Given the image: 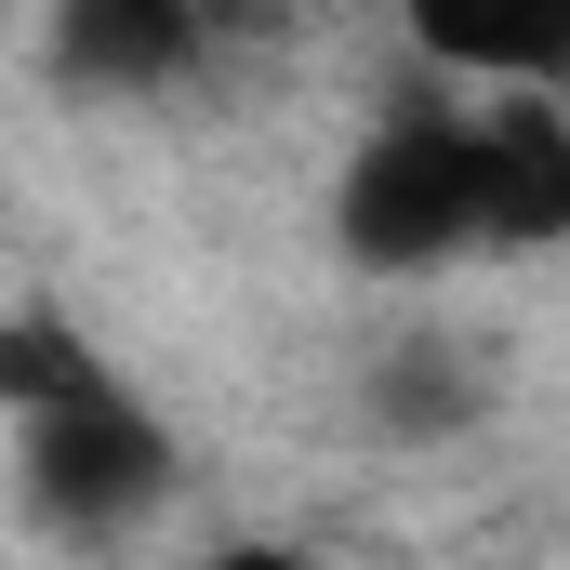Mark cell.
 <instances>
[{"label":"cell","instance_id":"cell-1","mask_svg":"<svg viewBox=\"0 0 570 570\" xmlns=\"http://www.w3.org/2000/svg\"><path fill=\"white\" fill-rule=\"evenodd\" d=\"M332 239L372 279H412L451 253H491V173H478V107H399L332 186Z\"/></svg>","mask_w":570,"mask_h":570},{"label":"cell","instance_id":"cell-2","mask_svg":"<svg viewBox=\"0 0 570 570\" xmlns=\"http://www.w3.org/2000/svg\"><path fill=\"white\" fill-rule=\"evenodd\" d=\"M13 491H27L40 531L107 544V531H134L146 504L173 491V438H159V412L120 372H80L67 399H27L13 412Z\"/></svg>","mask_w":570,"mask_h":570},{"label":"cell","instance_id":"cell-3","mask_svg":"<svg viewBox=\"0 0 570 570\" xmlns=\"http://www.w3.org/2000/svg\"><path fill=\"white\" fill-rule=\"evenodd\" d=\"M40 40H53V80L67 94H186L213 67V27L199 0H40Z\"/></svg>","mask_w":570,"mask_h":570},{"label":"cell","instance_id":"cell-4","mask_svg":"<svg viewBox=\"0 0 570 570\" xmlns=\"http://www.w3.org/2000/svg\"><path fill=\"white\" fill-rule=\"evenodd\" d=\"M478 173H491V253H570V107L558 94H491Z\"/></svg>","mask_w":570,"mask_h":570},{"label":"cell","instance_id":"cell-5","mask_svg":"<svg viewBox=\"0 0 570 570\" xmlns=\"http://www.w3.org/2000/svg\"><path fill=\"white\" fill-rule=\"evenodd\" d=\"M451 80L491 94H570V0H399Z\"/></svg>","mask_w":570,"mask_h":570},{"label":"cell","instance_id":"cell-6","mask_svg":"<svg viewBox=\"0 0 570 570\" xmlns=\"http://www.w3.org/2000/svg\"><path fill=\"white\" fill-rule=\"evenodd\" d=\"M372 399H385V425H399V438H451L464 412H478V372H464V345H399Z\"/></svg>","mask_w":570,"mask_h":570},{"label":"cell","instance_id":"cell-7","mask_svg":"<svg viewBox=\"0 0 570 570\" xmlns=\"http://www.w3.org/2000/svg\"><path fill=\"white\" fill-rule=\"evenodd\" d=\"M213 570H292V558H279V544H239V558H213Z\"/></svg>","mask_w":570,"mask_h":570}]
</instances>
